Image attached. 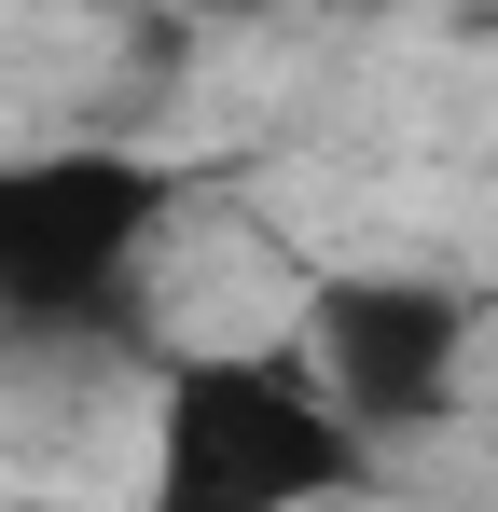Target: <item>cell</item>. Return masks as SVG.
Here are the masks:
<instances>
[{
	"label": "cell",
	"mask_w": 498,
	"mask_h": 512,
	"mask_svg": "<svg viewBox=\"0 0 498 512\" xmlns=\"http://www.w3.org/2000/svg\"><path fill=\"white\" fill-rule=\"evenodd\" d=\"M374 485V429L277 346H180L139 429V512H332Z\"/></svg>",
	"instance_id": "6da1fadb"
},
{
	"label": "cell",
	"mask_w": 498,
	"mask_h": 512,
	"mask_svg": "<svg viewBox=\"0 0 498 512\" xmlns=\"http://www.w3.org/2000/svg\"><path fill=\"white\" fill-rule=\"evenodd\" d=\"M180 167L125 139H56V153H0V319L14 333H97L139 305Z\"/></svg>",
	"instance_id": "7a4b0ae2"
},
{
	"label": "cell",
	"mask_w": 498,
	"mask_h": 512,
	"mask_svg": "<svg viewBox=\"0 0 498 512\" xmlns=\"http://www.w3.org/2000/svg\"><path fill=\"white\" fill-rule=\"evenodd\" d=\"M305 360H319V388L374 443H402V429L457 416V388H471V305L443 277H415V263H332L305 291Z\"/></svg>",
	"instance_id": "3957f363"
},
{
	"label": "cell",
	"mask_w": 498,
	"mask_h": 512,
	"mask_svg": "<svg viewBox=\"0 0 498 512\" xmlns=\"http://www.w3.org/2000/svg\"><path fill=\"white\" fill-rule=\"evenodd\" d=\"M166 14H194V28H263V14H291V0H166Z\"/></svg>",
	"instance_id": "277c9868"
}]
</instances>
